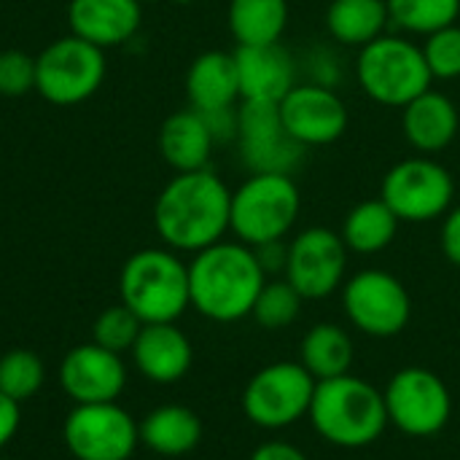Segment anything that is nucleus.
Wrapping results in <instances>:
<instances>
[{"mask_svg": "<svg viewBox=\"0 0 460 460\" xmlns=\"http://www.w3.org/2000/svg\"><path fill=\"white\" fill-rule=\"evenodd\" d=\"M229 186L210 170L175 172L154 205V226L170 251L199 253L229 232Z\"/></svg>", "mask_w": 460, "mask_h": 460, "instance_id": "nucleus-1", "label": "nucleus"}, {"mask_svg": "<svg viewBox=\"0 0 460 460\" xmlns=\"http://www.w3.org/2000/svg\"><path fill=\"white\" fill-rule=\"evenodd\" d=\"M267 275L245 243H216L189 261L191 307L216 323H234L253 313Z\"/></svg>", "mask_w": 460, "mask_h": 460, "instance_id": "nucleus-2", "label": "nucleus"}, {"mask_svg": "<svg viewBox=\"0 0 460 460\" xmlns=\"http://www.w3.org/2000/svg\"><path fill=\"white\" fill-rule=\"evenodd\" d=\"M307 415L313 429L329 445L345 450L369 447L388 429L385 396L372 383L353 377L350 372L315 383Z\"/></svg>", "mask_w": 460, "mask_h": 460, "instance_id": "nucleus-3", "label": "nucleus"}, {"mask_svg": "<svg viewBox=\"0 0 460 460\" xmlns=\"http://www.w3.org/2000/svg\"><path fill=\"white\" fill-rule=\"evenodd\" d=\"M119 296L143 323H175L191 307L189 264L170 248H143L124 261Z\"/></svg>", "mask_w": 460, "mask_h": 460, "instance_id": "nucleus-4", "label": "nucleus"}, {"mask_svg": "<svg viewBox=\"0 0 460 460\" xmlns=\"http://www.w3.org/2000/svg\"><path fill=\"white\" fill-rule=\"evenodd\" d=\"M302 210V197L291 175L251 172L234 191L229 232L251 248L286 240Z\"/></svg>", "mask_w": 460, "mask_h": 460, "instance_id": "nucleus-5", "label": "nucleus"}, {"mask_svg": "<svg viewBox=\"0 0 460 460\" xmlns=\"http://www.w3.org/2000/svg\"><path fill=\"white\" fill-rule=\"evenodd\" d=\"M356 78L364 94L385 108H404L431 89V70L423 49L402 35H380L358 49Z\"/></svg>", "mask_w": 460, "mask_h": 460, "instance_id": "nucleus-6", "label": "nucleus"}, {"mask_svg": "<svg viewBox=\"0 0 460 460\" xmlns=\"http://www.w3.org/2000/svg\"><path fill=\"white\" fill-rule=\"evenodd\" d=\"M105 65L102 49L70 32L35 57V92L59 108L78 105L102 86Z\"/></svg>", "mask_w": 460, "mask_h": 460, "instance_id": "nucleus-7", "label": "nucleus"}, {"mask_svg": "<svg viewBox=\"0 0 460 460\" xmlns=\"http://www.w3.org/2000/svg\"><path fill=\"white\" fill-rule=\"evenodd\" d=\"M380 199L407 224H429L445 218L456 199V181L445 164L431 156H410L396 162L380 189Z\"/></svg>", "mask_w": 460, "mask_h": 460, "instance_id": "nucleus-8", "label": "nucleus"}, {"mask_svg": "<svg viewBox=\"0 0 460 460\" xmlns=\"http://www.w3.org/2000/svg\"><path fill=\"white\" fill-rule=\"evenodd\" d=\"M315 377L294 361H278L259 369L243 391L245 418L267 431L294 426L310 412Z\"/></svg>", "mask_w": 460, "mask_h": 460, "instance_id": "nucleus-9", "label": "nucleus"}, {"mask_svg": "<svg viewBox=\"0 0 460 460\" xmlns=\"http://www.w3.org/2000/svg\"><path fill=\"white\" fill-rule=\"evenodd\" d=\"M342 310L348 321L369 337H396L412 315V299L404 283L385 270H361L342 286Z\"/></svg>", "mask_w": 460, "mask_h": 460, "instance_id": "nucleus-10", "label": "nucleus"}, {"mask_svg": "<svg viewBox=\"0 0 460 460\" xmlns=\"http://www.w3.org/2000/svg\"><path fill=\"white\" fill-rule=\"evenodd\" d=\"M62 439L75 460H129L140 445L137 420L119 407L75 404L62 426Z\"/></svg>", "mask_w": 460, "mask_h": 460, "instance_id": "nucleus-11", "label": "nucleus"}, {"mask_svg": "<svg viewBox=\"0 0 460 460\" xmlns=\"http://www.w3.org/2000/svg\"><path fill=\"white\" fill-rule=\"evenodd\" d=\"M388 423L407 437H434L453 415V399L439 375L420 367L396 372L383 391Z\"/></svg>", "mask_w": 460, "mask_h": 460, "instance_id": "nucleus-12", "label": "nucleus"}, {"mask_svg": "<svg viewBox=\"0 0 460 460\" xmlns=\"http://www.w3.org/2000/svg\"><path fill=\"white\" fill-rule=\"evenodd\" d=\"M234 143L251 172L291 175L307 156V148L286 132L275 102H240Z\"/></svg>", "mask_w": 460, "mask_h": 460, "instance_id": "nucleus-13", "label": "nucleus"}, {"mask_svg": "<svg viewBox=\"0 0 460 460\" xmlns=\"http://www.w3.org/2000/svg\"><path fill=\"white\" fill-rule=\"evenodd\" d=\"M348 253L342 234L326 226H310L288 243V264L283 275L305 302L326 299L345 280Z\"/></svg>", "mask_w": 460, "mask_h": 460, "instance_id": "nucleus-14", "label": "nucleus"}, {"mask_svg": "<svg viewBox=\"0 0 460 460\" xmlns=\"http://www.w3.org/2000/svg\"><path fill=\"white\" fill-rule=\"evenodd\" d=\"M278 111H280L286 132L307 151L337 143L345 135L348 121H350L348 105L342 102L337 89L318 86L310 81L296 84L278 102Z\"/></svg>", "mask_w": 460, "mask_h": 460, "instance_id": "nucleus-15", "label": "nucleus"}, {"mask_svg": "<svg viewBox=\"0 0 460 460\" xmlns=\"http://www.w3.org/2000/svg\"><path fill=\"white\" fill-rule=\"evenodd\" d=\"M59 388L73 404H108L127 388L124 358L97 342L75 345L59 364Z\"/></svg>", "mask_w": 460, "mask_h": 460, "instance_id": "nucleus-16", "label": "nucleus"}, {"mask_svg": "<svg viewBox=\"0 0 460 460\" xmlns=\"http://www.w3.org/2000/svg\"><path fill=\"white\" fill-rule=\"evenodd\" d=\"M240 102H280L296 86V62L283 43L234 49Z\"/></svg>", "mask_w": 460, "mask_h": 460, "instance_id": "nucleus-17", "label": "nucleus"}, {"mask_svg": "<svg viewBox=\"0 0 460 460\" xmlns=\"http://www.w3.org/2000/svg\"><path fill=\"white\" fill-rule=\"evenodd\" d=\"M129 353L135 369L156 385L183 380L194 361V348L175 323H143Z\"/></svg>", "mask_w": 460, "mask_h": 460, "instance_id": "nucleus-18", "label": "nucleus"}, {"mask_svg": "<svg viewBox=\"0 0 460 460\" xmlns=\"http://www.w3.org/2000/svg\"><path fill=\"white\" fill-rule=\"evenodd\" d=\"M140 0H70L67 8L70 32L102 51L132 40L140 30Z\"/></svg>", "mask_w": 460, "mask_h": 460, "instance_id": "nucleus-19", "label": "nucleus"}, {"mask_svg": "<svg viewBox=\"0 0 460 460\" xmlns=\"http://www.w3.org/2000/svg\"><path fill=\"white\" fill-rule=\"evenodd\" d=\"M402 129L407 143L418 154L431 156L445 151L456 140L460 129V113L447 94L429 89L402 108Z\"/></svg>", "mask_w": 460, "mask_h": 460, "instance_id": "nucleus-20", "label": "nucleus"}, {"mask_svg": "<svg viewBox=\"0 0 460 460\" xmlns=\"http://www.w3.org/2000/svg\"><path fill=\"white\" fill-rule=\"evenodd\" d=\"M186 97L194 111L210 113L240 105V78L234 51H205L186 73Z\"/></svg>", "mask_w": 460, "mask_h": 460, "instance_id": "nucleus-21", "label": "nucleus"}, {"mask_svg": "<svg viewBox=\"0 0 460 460\" xmlns=\"http://www.w3.org/2000/svg\"><path fill=\"white\" fill-rule=\"evenodd\" d=\"M216 140L199 111L186 108L167 116L159 127V154L175 172L205 170L213 156Z\"/></svg>", "mask_w": 460, "mask_h": 460, "instance_id": "nucleus-22", "label": "nucleus"}, {"mask_svg": "<svg viewBox=\"0 0 460 460\" xmlns=\"http://www.w3.org/2000/svg\"><path fill=\"white\" fill-rule=\"evenodd\" d=\"M140 445L164 458H178L191 453L202 439V420L197 412L181 404H162L151 410L140 423Z\"/></svg>", "mask_w": 460, "mask_h": 460, "instance_id": "nucleus-23", "label": "nucleus"}, {"mask_svg": "<svg viewBox=\"0 0 460 460\" xmlns=\"http://www.w3.org/2000/svg\"><path fill=\"white\" fill-rule=\"evenodd\" d=\"M391 24L385 0H332L326 8V30L340 46L364 49L385 35Z\"/></svg>", "mask_w": 460, "mask_h": 460, "instance_id": "nucleus-24", "label": "nucleus"}, {"mask_svg": "<svg viewBox=\"0 0 460 460\" xmlns=\"http://www.w3.org/2000/svg\"><path fill=\"white\" fill-rule=\"evenodd\" d=\"M226 19L237 46L280 43L288 27V0H229Z\"/></svg>", "mask_w": 460, "mask_h": 460, "instance_id": "nucleus-25", "label": "nucleus"}, {"mask_svg": "<svg viewBox=\"0 0 460 460\" xmlns=\"http://www.w3.org/2000/svg\"><path fill=\"white\" fill-rule=\"evenodd\" d=\"M353 356H356L353 340L337 323L313 326L299 348V364L315 377V383L348 375L353 367Z\"/></svg>", "mask_w": 460, "mask_h": 460, "instance_id": "nucleus-26", "label": "nucleus"}, {"mask_svg": "<svg viewBox=\"0 0 460 460\" xmlns=\"http://www.w3.org/2000/svg\"><path fill=\"white\" fill-rule=\"evenodd\" d=\"M399 224L402 221L383 199H364L348 210L340 234H342V243L348 245V251L372 256V253L385 251L396 240Z\"/></svg>", "mask_w": 460, "mask_h": 460, "instance_id": "nucleus-27", "label": "nucleus"}, {"mask_svg": "<svg viewBox=\"0 0 460 460\" xmlns=\"http://www.w3.org/2000/svg\"><path fill=\"white\" fill-rule=\"evenodd\" d=\"M391 24L415 35H431L442 27L456 24L460 0H385Z\"/></svg>", "mask_w": 460, "mask_h": 460, "instance_id": "nucleus-28", "label": "nucleus"}, {"mask_svg": "<svg viewBox=\"0 0 460 460\" xmlns=\"http://www.w3.org/2000/svg\"><path fill=\"white\" fill-rule=\"evenodd\" d=\"M46 383V367L38 353L13 348L0 358V394L16 404L32 399Z\"/></svg>", "mask_w": 460, "mask_h": 460, "instance_id": "nucleus-29", "label": "nucleus"}, {"mask_svg": "<svg viewBox=\"0 0 460 460\" xmlns=\"http://www.w3.org/2000/svg\"><path fill=\"white\" fill-rule=\"evenodd\" d=\"M302 294L283 278V280H267L264 288L256 296L253 318L264 329H286L291 326L302 313Z\"/></svg>", "mask_w": 460, "mask_h": 460, "instance_id": "nucleus-30", "label": "nucleus"}, {"mask_svg": "<svg viewBox=\"0 0 460 460\" xmlns=\"http://www.w3.org/2000/svg\"><path fill=\"white\" fill-rule=\"evenodd\" d=\"M143 329V321L129 310L124 307L121 302L113 305V307H105L97 318H94V326H92V342L113 350V353H127L132 350L137 334Z\"/></svg>", "mask_w": 460, "mask_h": 460, "instance_id": "nucleus-31", "label": "nucleus"}, {"mask_svg": "<svg viewBox=\"0 0 460 460\" xmlns=\"http://www.w3.org/2000/svg\"><path fill=\"white\" fill-rule=\"evenodd\" d=\"M426 65L434 78L453 81L460 78V24L442 27L431 35H426V43L420 46Z\"/></svg>", "mask_w": 460, "mask_h": 460, "instance_id": "nucleus-32", "label": "nucleus"}, {"mask_svg": "<svg viewBox=\"0 0 460 460\" xmlns=\"http://www.w3.org/2000/svg\"><path fill=\"white\" fill-rule=\"evenodd\" d=\"M35 89V57L24 51H0V94L22 97Z\"/></svg>", "mask_w": 460, "mask_h": 460, "instance_id": "nucleus-33", "label": "nucleus"}, {"mask_svg": "<svg viewBox=\"0 0 460 460\" xmlns=\"http://www.w3.org/2000/svg\"><path fill=\"white\" fill-rule=\"evenodd\" d=\"M307 73H310V84L337 89L342 81V59L337 57V51L318 46L307 57Z\"/></svg>", "mask_w": 460, "mask_h": 460, "instance_id": "nucleus-34", "label": "nucleus"}, {"mask_svg": "<svg viewBox=\"0 0 460 460\" xmlns=\"http://www.w3.org/2000/svg\"><path fill=\"white\" fill-rule=\"evenodd\" d=\"M256 259H259V267L264 270V275H278V272H286V264H288V245L283 240H275V243H264V245H256L253 248Z\"/></svg>", "mask_w": 460, "mask_h": 460, "instance_id": "nucleus-35", "label": "nucleus"}, {"mask_svg": "<svg viewBox=\"0 0 460 460\" xmlns=\"http://www.w3.org/2000/svg\"><path fill=\"white\" fill-rule=\"evenodd\" d=\"M442 251L450 264L460 267V205L450 208L445 221H442Z\"/></svg>", "mask_w": 460, "mask_h": 460, "instance_id": "nucleus-36", "label": "nucleus"}, {"mask_svg": "<svg viewBox=\"0 0 460 460\" xmlns=\"http://www.w3.org/2000/svg\"><path fill=\"white\" fill-rule=\"evenodd\" d=\"M22 423V410L13 399H8L5 394H0V450L16 437Z\"/></svg>", "mask_w": 460, "mask_h": 460, "instance_id": "nucleus-37", "label": "nucleus"}, {"mask_svg": "<svg viewBox=\"0 0 460 460\" xmlns=\"http://www.w3.org/2000/svg\"><path fill=\"white\" fill-rule=\"evenodd\" d=\"M251 460H307V456L288 442H264L253 450Z\"/></svg>", "mask_w": 460, "mask_h": 460, "instance_id": "nucleus-38", "label": "nucleus"}, {"mask_svg": "<svg viewBox=\"0 0 460 460\" xmlns=\"http://www.w3.org/2000/svg\"><path fill=\"white\" fill-rule=\"evenodd\" d=\"M140 3H156V0H140Z\"/></svg>", "mask_w": 460, "mask_h": 460, "instance_id": "nucleus-39", "label": "nucleus"}, {"mask_svg": "<svg viewBox=\"0 0 460 460\" xmlns=\"http://www.w3.org/2000/svg\"><path fill=\"white\" fill-rule=\"evenodd\" d=\"M181 3H194V0H181Z\"/></svg>", "mask_w": 460, "mask_h": 460, "instance_id": "nucleus-40", "label": "nucleus"}, {"mask_svg": "<svg viewBox=\"0 0 460 460\" xmlns=\"http://www.w3.org/2000/svg\"><path fill=\"white\" fill-rule=\"evenodd\" d=\"M0 460H8V458H0Z\"/></svg>", "mask_w": 460, "mask_h": 460, "instance_id": "nucleus-41", "label": "nucleus"}]
</instances>
